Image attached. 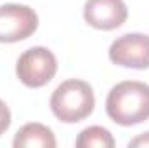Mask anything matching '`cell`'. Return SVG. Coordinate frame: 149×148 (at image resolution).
<instances>
[{
	"label": "cell",
	"mask_w": 149,
	"mask_h": 148,
	"mask_svg": "<svg viewBox=\"0 0 149 148\" xmlns=\"http://www.w3.org/2000/svg\"><path fill=\"white\" fill-rule=\"evenodd\" d=\"M106 111L118 125H135L149 118V85L125 80L113 87L106 99Z\"/></svg>",
	"instance_id": "6da1fadb"
},
{
	"label": "cell",
	"mask_w": 149,
	"mask_h": 148,
	"mask_svg": "<svg viewBox=\"0 0 149 148\" xmlns=\"http://www.w3.org/2000/svg\"><path fill=\"white\" fill-rule=\"evenodd\" d=\"M95 106V98L90 84L70 78L56 87L50 96V110L64 124H74L87 118Z\"/></svg>",
	"instance_id": "7a4b0ae2"
},
{
	"label": "cell",
	"mask_w": 149,
	"mask_h": 148,
	"mask_svg": "<svg viewBox=\"0 0 149 148\" xmlns=\"http://www.w3.org/2000/svg\"><path fill=\"white\" fill-rule=\"evenodd\" d=\"M57 72V59L47 47H31L24 51L16 65V75L26 87H43Z\"/></svg>",
	"instance_id": "3957f363"
},
{
	"label": "cell",
	"mask_w": 149,
	"mask_h": 148,
	"mask_svg": "<svg viewBox=\"0 0 149 148\" xmlns=\"http://www.w3.org/2000/svg\"><path fill=\"white\" fill-rule=\"evenodd\" d=\"M38 28L37 12L23 4L0 5V42L14 44L31 37Z\"/></svg>",
	"instance_id": "277c9868"
},
{
	"label": "cell",
	"mask_w": 149,
	"mask_h": 148,
	"mask_svg": "<svg viewBox=\"0 0 149 148\" xmlns=\"http://www.w3.org/2000/svg\"><path fill=\"white\" fill-rule=\"evenodd\" d=\"M109 59L123 68H149V35L127 33L118 37L109 47Z\"/></svg>",
	"instance_id": "5b68a950"
},
{
	"label": "cell",
	"mask_w": 149,
	"mask_h": 148,
	"mask_svg": "<svg viewBox=\"0 0 149 148\" xmlns=\"http://www.w3.org/2000/svg\"><path fill=\"white\" fill-rule=\"evenodd\" d=\"M85 21L97 30H116L127 18L128 9L123 0H87L83 7Z\"/></svg>",
	"instance_id": "8992f818"
},
{
	"label": "cell",
	"mask_w": 149,
	"mask_h": 148,
	"mask_svg": "<svg viewBox=\"0 0 149 148\" xmlns=\"http://www.w3.org/2000/svg\"><path fill=\"white\" fill-rule=\"evenodd\" d=\"M12 145L16 148H56L57 143H56L54 132L47 125L38 124V122H31V124L23 125L16 132Z\"/></svg>",
	"instance_id": "52a82bcc"
},
{
	"label": "cell",
	"mask_w": 149,
	"mask_h": 148,
	"mask_svg": "<svg viewBox=\"0 0 149 148\" xmlns=\"http://www.w3.org/2000/svg\"><path fill=\"white\" fill-rule=\"evenodd\" d=\"M74 145L76 148H113L114 140L108 129L101 125H92L78 134Z\"/></svg>",
	"instance_id": "ba28073f"
},
{
	"label": "cell",
	"mask_w": 149,
	"mask_h": 148,
	"mask_svg": "<svg viewBox=\"0 0 149 148\" xmlns=\"http://www.w3.org/2000/svg\"><path fill=\"white\" fill-rule=\"evenodd\" d=\"M9 125H10V110H9V106L0 99V136L9 129Z\"/></svg>",
	"instance_id": "9c48e42d"
},
{
	"label": "cell",
	"mask_w": 149,
	"mask_h": 148,
	"mask_svg": "<svg viewBox=\"0 0 149 148\" xmlns=\"http://www.w3.org/2000/svg\"><path fill=\"white\" fill-rule=\"evenodd\" d=\"M128 148H149V131L134 138L130 143H128Z\"/></svg>",
	"instance_id": "30bf717a"
}]
</instances>
